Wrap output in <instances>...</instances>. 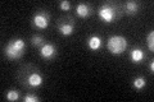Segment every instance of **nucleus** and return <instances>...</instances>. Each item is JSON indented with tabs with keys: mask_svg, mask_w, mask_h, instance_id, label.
Masks as SVG:
<instances>
[{
	"mask_svg": "<svg viewBox=\"0 0 154 102\" xmlns=\"http://www.w3.org/2000/svg\"><path fill=\"white\" fill-rule=\"evenodd\" d=\"M55 47L54 45H51V43H45V45H42L41 50H40V54L42 57H45V59H51V57H54L55 55Z\"/></svg>",
	"mask_w": 154,
	"mask_h": 102,
	"instance_id": "39448f33",
	"label": "nucleus"
},
{
	"mask_svg": "<svg viewBox=\"0 0 154 102\" xmlns=\"http://www.w3.org/2000/svg\"><path fill=\"white\" fill-rule=\"evenodd\" d=\"M126 47H127V41L122 36H113L108 41V50L114 55L122 54L126 50Z\"/></svg>",
	"mask_w": 154,
	"mask_h": 102,
	"instance_id": "f03ea898",
	"label": "nucleus"
},
{
	"mask_svg": "<svg viewBox=\"0 0 154 102\" xmlns=\"http://www.w3.org/2000/svg\"><path fill=\"white\" fill-rule=\"evenodd\" d=\"M149 68H150V71H154V63H153V61L150 63V65H149Z\"/></svg>",
	"mask_w": 154,
	"mask_h": 102,
	"instance_id": "a211bd4d",
	"label": "nucleus"
},
{
	"mask_svg": "<svg viewBox=\"0 0 154 102\" xmlns=\"http://www.w3.org/2000/svg\"><path fill=\"white\" fill-rule=\"evenodd\" d=\"M32 43H33V45H41V43H42V38L40 37V36H33L32 37Z\"/></svg>",
	"mask_w": 154,
	"mask_h": 102,
	"instance_id": "2eb2a0df",
	"label": "nucleus"
},
{
	"mask_svg": "<svg viewBox=\"0 0 154 102\" xmlns=\"http://www.w3.org/2000/svg\"><path fill=\"white\" fill-rule=\"evenodd\" d=\"M143 59H144L143 50H140V48H134V50L131 51V60H132V63L137 64V63H141Z\"/></svg>",
	"mask_w": 154,
	"mask_h": 102,
	"instance_id": "0eeeda50",
	"label": "nucleus"
},
{
	"mask_svg": "<svg viewBox=\"0 0 154 102\" xmlns=\"http://www.w3.org/2000/svg\"><path fill=\"white\" fill-rule=\"evenodd\" d=\"M59 31L62 35L69 36V35H72V32H73V26H72L71 23H62L59 26Z\"/></svg>",
	"mask_w": 154,
	"mask_h": 102,
	"instance_id": "1a4fd4ad",
	"label": "nucleus"
},
{
	"mask_svg": "<svg viewBox=\"0 0 154 102\" xmlns=\"http://www.w3.org/2000/svg\"><path fill=\"white\" fill-rule=\"evenodd\" d=\"M69 3L68 1H67V0H66V1H62L60 3V9H62V10H69Z\"/></svg>",
	"mask_w": 154,
	"mask_h": 102,
	"instance_id": "f3484780",
	"label": "nucleus"
},
{
	"mask_svg": "<svg viewBox=\"0 0 154 102\" xmlns=\"http://www.w3.org/2000/svg\"><path fill=\"white\" fill-rule=\"evenodd\" d=\"M144 86H145V79L141 78V77H139V78H135L134 79V87H135V88L140 89V88H143Z\"/></svg>",
	"mask_w": 154,
	"mask_h": 102,
	"instance_id": "f8f14e48",
	"label": "nucleus"
},
{
	"mask_svg": "<svg viewBox=\"0 0 154 102\" xmlns=\"http://www.w3.org/2000/svg\"><path fill=\"white\" fill-rule=\"evenodd\" d=\"M19 98V93L17 91H9L7 93V100L9 101H17Z\"/></svg>",
	"mask_w": 154,
	"mask_h": 102,
	"instance_id": "ddd939ff",
	"label": "nucleus"
},
{
	"mask_svg": "<svg viewBox=\"0 0 154 102\" xmlns=\"http://www.w3.org/2000/svg\"><path fill=\"white\" fill-rule=\"evenodd\" d=\"M100 46H102V40H100V37H98V36L90 37V40H89V47L91 48V50H99Z\"/></svg>",
	"mask_w": 154,
	"mask_h": 102,
	"instance_id": "6e6552de",
	"label": "nucleus"
},
{
	"mask_svg": "<svg viewBox=\"0 0 154 102\" xmlns=\"http://www.w3.org/2000/svg\"><path fill=\"white\" fill-rule=\"evenodd\" d=\"M33 23H35V26L38 27V28H46L48 24H49V18L45 13H37L35 17H33Z\"/></svg>",
	"mask_w": 154,
	"mask_h": 102,
	"instance_id": "20e7f679",
	"label": "nucleus"
},
{
	"mask_svg": "<svg viewBox=\"0 0 154 102\" xmlns=\"http://www.w3.org/2000/svg\"><path fill=\"white\" fill-rule=\"evenodd\" d=\"M25 101L26 102H37L38 101V98L36 96H31V95H28V96H26L25 97Z\"/></svg>",
	"mask_w": 154,
	"mask_h": 102,
	"instance_id": "dca6fc26",
	"label": "nucleus"
},
{
	"mask_svg": "<svg viewBox=\"0 0 154 102\" xmlns=\"http://www.w3.org/2000/svg\"><path fill=\"white\" fill-rule=\"evenodd\" d=\"M76 12H77V14H79L80 17L85 18V17H88V16H89V13H90V8H89L88 5H86V4H80V5L77 7Z\"/></svg>",
	"mask_w": 154,
	"mask_h": 102,
	"instance_id": "9d476101",
	"label": "nucleus"
},
{
	"mask_svg": "<svg viewBox=\"0 0 154 102\" xmlns=\"http://www.w3.org/2000/svg\"><path fill=\"white\" fill-rule=\"evenodd\" d=\"M25 41L21 40V38H17V40H13L12 42L8 43V46L5 48V55L11 59H17L22 55L23 50H25Z\"/></svg>",
	"mask_w": 154,
	"mask_h": 102,
	"instance_id": "f257e3e1",
	"label": "nucleus"
},
{
	"mask_svg": "<svg viewBox=\"0 0 154 102\" xmlns=\"http://www.w3.org/2000/svg\"><path fill=\"white\" fill-rule=\"evenodd\" d=\"M148 47H149V50L153 51L154 50V32H150L148 35Z\"/></svg>",
	"mask_w": 154,
	"mask_h": 102,
	"instance_id": "4468645a",
	"label": "nucleus"
},
{
	"mask_svg": "<svg viewBox=\"0 0 154 102\" xmlns=\"http://www.w3.org/2000/svg\"><path fill=\"white\" fill-rule=\"evenodd\" d=\"M99 16L104 22L110 23L114 19V9L109 5H103L99 10Z\"/></svg>",
	"mask_w": 154,
	"mask_h": 102,
	"instance_id": "7ed1b4c3",
	"label": "nucleus"
},
{
	"mask_svg": "<svg viewBox=\"0 0 154 102\" xmlns=\"http://www.w3.org/2000/svg\"><path fill=\"white\" fill-rule=\"evenodd\" d=\"M27 82L31 87H38L42 84V77L38 74V73H32V74L28 75Z\"/></svg>",
	"mask_w": 154,
	"mask_h": 102,
	"instance_id": "423d86ee",
	"label": "nucleus"
},
{
	"mask_svg": "<svg viewBox=\"0 0 154 102\" xmlns=\"http://www.w3.org/2000/svg\"><path fill=\"white\" fill-rule=\"evenodd\" d=\"M126 9L128 13H135L139 9V4L136 1H128L126 4Z\"/></svg>",
	"mask_w": 154,
	"mask_h": 102,
	"instance_id": "9b49d317",
	"label": "nucleus"
}]
</instances>
